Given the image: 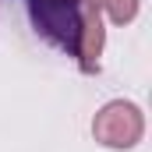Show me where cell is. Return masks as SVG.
Segmentation results:
<instances>
[{
	"instance_id": "obj_1",
	"label": "cell",
	"mask_w": 152,
	"mask_h": 152,
	"mask_svg": "<svg viewBox=\"0 0 152 152\" xmlns=\"http://www.w3.org/2000/svg\"><path fill=\"white\" fill-rule=\"evenodd\" d=\"M25 4L39 36L78 60L88 21V0H25Z\"/></svg>"
},
{
	"instance_id": "obj_3",
	"label": "cell",
	"mask_w": 152,
	"mask_h": 152,
	"mask_svg": "<svg viewBox=\"0 0 152 152\" xmlns=\"http://www.w3.org/2000/svg\"><path fill=\"white\" fill-rule=\"evenodd\" d=\"M92 4H96L99 11H106L117 25H127V21H134V14H138V0H92Z\"/></svg>"
},
{
	"instance_id": "obj_2",
	"label": "cell",
	"mask_w": 152,
	"mask_h": 152,
	"mask_svg": "<svg viewBox=\"0 0 152 152\" xmlns=\"http://www.w3.org/2000/svg\"><path fill=\"white\" fill-rule=\"evenodd\" d=\"M92 131H96V138H99L103 145H110V149H131V145L142 138L145 120H142V110H138L134 103L117 99V103H106V106L96 113Z\"/></svg>"
}]
</instances>
